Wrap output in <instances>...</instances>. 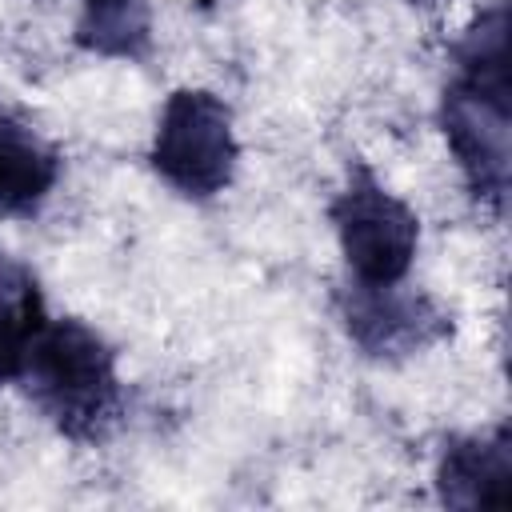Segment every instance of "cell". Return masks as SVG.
<instances>
[{"label": "cell", "mask_w": 512, "mask_h": 512, "mask_svg": "<svg viewBox=\"0 0 512 512\" xmlns=\"http://www.w3.org/2000/svg\"><path fill=\"white\" fill-rule=\"evenodd\" d=\"M456 76L440 96V128L476 204L496 216L512 176V88H508V4L484 8L452 44Z\"/></svg>", "instance_id": "6da1fadb"}, {"label": "cell", "mask_w": 512, "mask_h": 512, "mask_svg": "<svg viewBox=\"0 0 512 512\" xmlns=\"http://www.w3.org/2000/svg\"><path fill=\"white\" fill-rule=\"evenodd\" d=\"M16 384L72 444H104L124 416L116 348L76 316L44 320Z\"/></svg>", "instance_id": "7a4b0ae2"}, {"label": "cell", "mask_w": 512, "mask_h": 512, "mask_svg": "<svg viewBox=\"0 0 512 512\" xmlns=\"http://www.w3.org/2000/svg\"><path fill=\"white\" fill-rule=\"evenodd\" d=\"M152 172L188 200L220 196L240 164V140L232 108L208 88L168 92L156 136H152Z\"/></svg>", "instance_id": "3957f363"}, {"label": "cell", "mask_w": 512, "mask_h": 512, "mask_svg": "<svg viewBox=\"0 0 512 512\" xmlns=\"http://www.w3.org/2000/svg\"><path fill=\"white\" fill-rule=\"evenodd\" d=\"M348 276L356 284H400L420 248V216L380 184L368 164H348L344 188L328 204Z\"/></svg>", "instance_id": "277c9868"}, {"label": "cell", "mask_w": 512, "mask_h": 512, "mask_svg": "<svg viewBox=\"0 0 512 512\" xmlns=\"http://www.w3.org/2000/svg\"><path fill=\"white\" fill-rule=\"evenodd\" d=\"M336 308L348 340L372 360H408L452 336V316L416 288L400 284H356L336 292Z\"/></svg>", "instance_id": "5b68a950"}, {"label": "cell", "mask_w": 512, "mask_h": 512, "mask_svg": "<svg viewBox=\"0 0 512 512\" xmlns=\"http://www.w3.org/2000/svg\"><path fill=\"white\" fill-rule=\"evenodd\" d=\"M436 496L448 508H504L512 500V428L448 436L436 464Z\"/></svg>", "instance_id": "8992f818"}, {"label": "cell", "mask_w": 512, "mask_h": 512, "mask_svg": "<svg viewBox=\"0 0 512 512\" xmlns=\"http://www.w3.org/2000/svg\"><path fill=\"white\" fill-rule=\"evenodd\" d=\"M60 184V152L0 100V216L32 220Z\"/></svg>", "instance_id": "52a82bcc"}, {"label": "cell", "mask_w": 512, "mask_h": 512, "mask_svg": "<svg viewBox=\"0 0 512 512\" xmlns=\"http://www.w3.org/2000/svg\"><path fill=\"white\" fill-rule=\"evenodd\" d=\"M44 292L28 264L0 252V388L20 380L24 356L44 328Z\"/></svg>", "instance_id": "ba28073f"}, {"label": "cell", "mask_w": 512, "mask_h": 512, "mask_svg": "<svg viewBox=\"0 0 512 512\" xmlns=\"http://www.w3.org/2000/svg\"><path fill=\"white\" fill-rule=\"evenodd\" d=\"M76 44L112 56V60H144L152 52V16L144 0H124L108 8H84L76 24Z\"/></svg>", "instance_id": "9c48e42d"}, {"label": "cell", "mask_w": 512, "mask_h": 512, "mask_svg": "<svg viewBox=\"0 0 512 512\" xmlns=\"http://www.w3.org/2000/svg\"><path fill=\"white\" fill-rule=\"evenodd\" d=\"M108 4H124V0H84V8H108Z\"/></svg>", "instance_id": "30bf717a"}]
</instances>
